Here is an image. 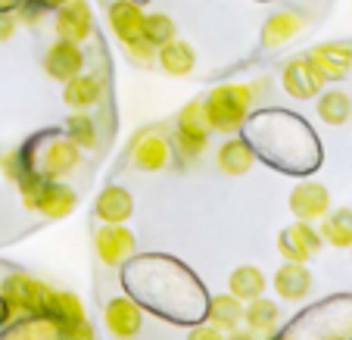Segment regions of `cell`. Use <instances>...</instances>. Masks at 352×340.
Returning <instances> with one entry per match:
<instances>
[{"label": "cell", "mask_w": 352, "mask_h": 340, "mask_svg": "<svg viewBox=\"0 0 352 340\" xmlns=\"http://www.w3.org/2000/svg\"><path fill=\"white\" fill-rule=\"evenodd\" d=\"M253 100L256 91L250 85H215L203 97L209 128L219 134H234L246 122L250 109H253Z\"/></svg>", "instance_id": "1"}, {"label": "cell", "mask_w": 352, "mask_h": 340, "mask_svg": "<svg viewBox=\"0 0 352 340\" xmlns=\"http://www.w3.org/2000/svg\"><path fill=\"white\" fill-rule=\"evenodd\" d=\"M54 294V287H47L44 281L32 278V275H10L0 287L3 297V321L13 319H41L47 312V300Z\"/></svg>", "instance_id": "2"}, {"label": "cell", "mask_w": 352, "mask_h": 340, "mask_svg": "<svg viewBox=\"0 0 352 340\" xmlns=\"http://www.w3.org/2000/svg\"><path fill=\"white\" fill-rule=\"evenodd\" d=\"M209 131H212V128H209L203 97L184 103V109L178 113V128H175V153H178L184 162H193L197 156L206 153Z\"/></svg>", "instance_id": "3"}, {"label": "cell", "mask_w": 352, "mask_h": 340, "mask_svg": "<svg viewBox=\"0 0 352 340\" xmlns=\"http://www.w3.org/2000/svg\"><path fill=\"white\" fill-rule=\"evenodd\" d=\"M22 156H25V162L41 175V178H54V181H63L66 175H72L81 162V150L75 147L69 138L47 140L38 153H32V147H25Z\"/></svg>", "instance_id": "4"}, {"label": "cell", "mask_w": 352, "mask_h": 340, "mask_svg": "<svg viewBox=\"0 0 352 340\" xmlns=\"http://www.w3.org/2000/svg\"><path fill=\"white\" fill-rule=\"evenodd\" d=\"M28 209H38L44 219H66V215H72V209L78 206V193L72 191L69 184H63V181H54V178H41V184L34 187L32 200L25 203Z\"/></svg>", "instance_id": "5"}, {"label": "cell", "mask_w": 352, "mask_h": 340, "mask_svg": "<svg viewBox=\"0 0 352 340\" xmlns=\"http://www.w3.org/2000/svg\"><path fill=\"white\" fill-rule=\"evenodd\" d=\"M321 247H324V240L312 222L296 219L290 228L278 234V250L287 262H309L321 253Z\"/></svg>", "instance_id": "6"}, {"label": "cell", "mask_w": 352, "mask_h": 340, "mask_svg": "<svg viewBox=\"0 0 352 340\" xmlns=\"http://www.w3.org/2000/svg\"><path fill=\"white\" fill-rule=\"evenodd\" d=\"M94 250L103 266H122L134 256L138 250V237L128 225H100L94 234Z\"/></svg>", "instance_id": "7"}, {"label": "cell", "mask_w": 352, "mask_h": 340, "mask_svg": "<svg viewBox=\"0 0 352 340\" xmlns=\"http://www.w3.org/2000/svg\"><path fill=\"white\" fill-rule=\"evenodd\" d=\"M280 85H284V91L290 94L293 100H312V97L321 94V87H324L327 81L321 78V72L312 66L309 56H296V60H290L284 66Z\"/></svg>", "instance_id": "8"}, {"label": "cell", "mask_w": 352, "mask_h": 340, "mask_svg": "<svg viewBox=\"0 0 352 340\" xmlns=\"http://www.w3.org/2000/svg\"><path fill=\"white\" fill-rule=\"evenodd\" d=\"M54 28L63 41H75L85 44L94 34V13L87 7V0H69L63 7L54 10Z\"/></svg>", "instance_id": "9"}, {"label": "cell", "mask_w": 352, "mask_h": 340, "mask_svg": "<svg viewBox=\"0 0 352 340\" xmlns=\"http://www.w3.org/2000/svg\"><path fill=\"white\" fill-rule=\"evenodd\" d=\"M85 50L75 41H63L56 38L54 44L44 50V72L54 81H69L78 72H85Z\"/></svg>", "instance_id": "10"}, {"label": "cell", "mask_w": 352, "mask_h": 340, "mask_svg": "<svg viewBox=\"0 0 352 340\" xmlns=\"http://www.w3.org/2000/svg\"><path fill=\"white\" fill-rule=\"evenodd\" d=\"M290 213L302 222H321L331 213V191L321 181H302L290 191Z\"/></svg>", "instance_id": "11"}, {"label": "cell", "mask_w": 352, "mask_h": 340, "mask_svg": "<svg viewBox=\"0 0 352 340\" xmlns=\"http://www.w3.org/2000/svg\"><path fill=\"white\" fill-rule=\"evenodd\" d=\"M312 66L321 72L324 81H343L352 72V44H340V41H327L309 50Z\"/></svg>", "instance_id": "12"}, {"label": "cell", "mask_w": 352, "mask_h": 340, "mask_svg": "<svg viewBox=\"0 0 352 340\" xmlns=\"http://www.w3.org/2000/svg\"><path fill=\"white\" fill-rule=\"evenodd\" d=\"M103 321H107L109 334L116 340H131V337H138L140 325H144V309L131 297H116L103 309Z\"/></svg>", "instance_id": "13"}, {"label": "cell", "mask_w": 352, "mask_h": 340, "mask_svg": "<svg viewBox=\"0 0 352 340\" xmlns=\"http://www.w3.org/2000/svg\"><path fill=\"white\" fill-rule=\"evenodd\" d=\"M94 215H97L103 225H125L134 215V197L128 193V187L122 184H109L97 193L94 200Z\"/></svg>", "instance_id": "14"}, {"label": "cell", "mask_w": 352, "mask_h": 340, "mask_svg": "<svg viewBox=\"0 0 352 340\" xmlns=\"http://www.w3.org/2000/svg\"><path fill=\"white\" fill-rule=\"evenodd\" d=\"M309 25V19L299 10H278V13H272L265 19V25H262V44L272 50V47H280L287 44V41H293L296 34H302Z\"/></svg>", "instance_id": "15"}, {"label": "cell", "mask_w": 352, "mask_h": 340, "mask_svg": "<svg viewBox=\"0 0 352 340\" xmlns=\"http://www.w3.org/2000/svg\"><path fill=\"white\" fill-rule=\"evenodd\" d=\"M272 287L278 290L280 300H306L309 290H312V272L306 268V262H284V266L274 272Z\"/></svg>", "instance_id": "16"}, {"label": "cell", "mask_w": 352, "mask_h": 340, "mask_svg": "<svg viewBox=\"0 0 352 340\" xmlns=\"http://www.w3.org/2000/svg\"><path fill=\"white\" fill-rule=\"evenodd\" d=\"M131 160L134 169H140V172H162L172 160V147L162 134H140L131 150Z\"/></svg>", "instance_id": "17"}, {"label": "cell", "mask_w": 352, "mask_h": 340, "mask_svg": "<svg viewBox=\"0 0 352 340\" xmlns=\"http://www.w3.org/2000/svg\"><path fill=\"white\" fill-rule=\"evenodd\" d=\"M100 100H103V81H100V75L78 72L75 78L63 81V103L69 109H91Z\"/></svg>", "instance_id": "18"}, {"label": "cell", "mask_w": 352, "mask_h": 340, "mask_svg": "<svg viewBox=\"0 0 352 340\" xmlns=\"http://www.w3.org/2000/svg\"><path fill=\"white\" fill-rule=\"evenodd\" d=\"M156 63H160V69L166 75L184 78V75H190L193 69H197V50H193L187 41L172 38L168 44H162L160 50H156Z\"/></svg>", "instance_id": "19"}, {"label": "cell", "mask_w": 352, "mask_h": 340, "mask_svg": "<svg viewBox=\"0 0 352 340\" xmlns=\"http://www.w3.org/2000/svg\"><path fill=\"white\" fill-rule=\"evenodd\" d=\"M109 28H113V34L122 44L140 38L144 34V10L134 0H116L109 7Z\"/></svg>", "instance_id": "20"}, {"label": "cell", "mask_w": 352, "mask_h": 340, "mask_svg": "<svg viewBox=\"0 0 352 340\" xmlns=\"http://www.w3.org/2000/svg\"><path fill=\"white\" fill-rule=\"evenodd\" d=\"M215 162H219V169L225 175H234V178H237V175H246L253 169L256 150L250 147V140H243V138H228L219 147V153H215Z\"/></svg>", "instance_id": "21"}, {"label": "cell", "mask_w": 352, "mask_h": 340, "mask_svg": "<svg viewBox=\"0 0 352 340\" xmlns=\"http://www.w3.org/2000/svg\"><path fill=\"white\" fill-rule=\"evenodd\" d=\"M265 287H268V278L262 268L256 266H240L231 272L228 278V294H234L240 303H250L256 297H265Z\"/></svg>", "instance_id": "22"}, {"label": "cell", "mask_w": 352, "mask_h": 340, "mask_svg": "<svg viewBox=\"0 0 352 340\" xmlns=\"http://www.w3.org/2000/svg\"><path fill=\"white\" fill-rule=\"evenodd\" d=\"M243 321L256 337H259V334H274L278 331V321H280V309L274 300L256 297V300L243 303Z\"/></svg>", "instance_id": "23"}, {"label": "cell", "mask_w": 352, "mask_h": 340, "mask_svg": "<svg viewBox=\"0 0 352 340\" xmlns=\"http://www.w3.org/2000/svg\"><path fill=\"white\" fill-rule=\"evenodd\" d=\"M321 240L331 244L337 250H349L352 247V209H331L321 219Z\"/></svg>", "instance_id": "24"}, {"label": "cell", "mask_w": 352, "mask_h": 340, "mask_svg": "<svg viewBox=\"0 0 352 340\" xmlns=\"http://www.w3.org/2000/svg\"><path fill=\"white\" fill-rule=\"evenodd\" d=\"M44 319L54 321V328H63V325H72V321L87 319V315H85V306H81V300L75 294H69V290H54L50 300H47Z\"/></svg>", "instance_id": "25"}, {"label": "cell", "mask_w": 352, "mask_h": 340, "mask_svg": "<svg viewBox=\"0 0 352 340\" xmlns=\"http://www.w3.org/2000/svg\"><path fill=\"white\" fill-rule=\"evenodd\" d=\"M206 315H209V325H215L219 331H231V328H237L243 321V303L234 294H219L209 300Z\"/></svg>", "instance_id": "26"}, {"label": "cell", "mask_w": 352, "mask_h": 340, "mask_svg": "<svg viewBox=\"0 0 352 340\" xmlns=\"http://www.w3.org/2000/svg\"><path fill=\"white\" fill-rule=\"evenodd\" d=\"M315 109H318L321 122H327V125H343L352 116V100L343 91H321Z\"/></svg>", "instance_id": "27"}, {"label": "cell", "mask_w": 352, "mask_h": 340, "mask_svg": "<svg viewBox=\"0 0 352 340\" xmlns=\"http://www.w3.org/2000/svg\"><path fill=\"white\" fill-rule=\"evenodd\" d=\"M66 138L72 140L78 150H97L100 138H97V125H94V119L85 113V109H72V116L66 119Z\"/></svg>", "instance_id": "28"}, {"label": "cell", "mask_w": 352, "mask_h": 340, "mask_svg": "<svg viewBox=\"0 0 352 340\" xmlns=\"http://www.w3.org/2000/svg\"><path fill=\"white\" fill-rule=\"evenodd\" d=\"M144 38L160 50L172 38H178V25L168 13H144Z\"/></svg>", "instance_id": "29"}, {"label": "cell", "mask_w": 352, "mask_h": 340, "mask_svg": "<svg viewBox=\"0 0 352 340\" xmlns=\"http://www.w3.org/2000/svg\"><path fill=\"white\" fill-rule=\"evenodd\" d=\"M122 47H125L128 60H131L134 66H153V63H156V47L150 44L144 34H140V38H134V41H128V44H122Z\"/></svg>", "instance_id": "30"}, {"label": "cell", "mask_w": 352, "mask_h": 340, "mask_svg": "<svg viewBox=\"0 0 352 340\" xmlns=\"http://www.w3.org/2000/svg\"><path fill=\"white\" fill-rule=\"evenodd\" d=\"M44 13H47V10L41 7L38 0H19V3L13 7L16 22H22V25H38V22L44 19Z\"/></svg>", "instance_id": "31"}, {"label": "cell", "mask_w": 352, "mask_h": 340, "mask_svg": "<svg viewBox=\"0 0 352 340\" xmlns=\"http://www.w3.org/2000/svg\"><path fill=\"white\" fill-rule=\"evenodd\" d=\"M56 340H94V328L87 319L72 321V325L56 328Z\"/></svg>", "instance_id": "32"}, {"label": "cell", "mask_w": 352, "mask_h": 340, "mask_svg": "<svg viewBox=\"0 0 352 340\" xmlns=\"http://www.w3.org/2000/svg\"><path fill=\"white\" fill-rule=\"evenodd\" d=\"M187 340H225V334L215 325H197L187 331Z\"/></svg>", "instance_id": "33"}, {"label": "cell", "mask_w": 352, "mask_h": 340, "mask_svg": "<svg viewBox=\"0 0 352 340\" xmlns=\"http://www.w3.org/2000/svg\"><path fill=\"white\" fill-rule=\"evenodd\" d=\"M16 25H19V22H16L13 10H0V44L13 38V34H16Z\"/></svg>", "instance_id": "34"}, {"label": "cell", "mask_w": 352, "mask_h": 340, "mask_svg": "<svg viewBox=\"0 0 352 340\" xmlns=\"http://www.w3.org/2000/svg\"><path fill=\"white\" fill-rule=\"evenodd\" d=\"M225 340H259V337H256L250 328H240V325H237V328H231V331H228Z\"/></svg>", "instance_id": "35"}, {"label": "cell", "mask_w": 352, "mask_h": 340, "mask_svg": "<svg viewBox=\"0 0 352 340\" xmlns=\"http://www.w3.org/2000/svg\"><path fill=\"white\" fill-rule=\"evenodd\" d=\"M41 7L47 10V13H50V10H56V7H63V3H69V0H38Z\"/></svg>", "instance_id": "36"}, {"label": "cell", "mask_w": 352, "mask_h": 340, "mask_svg": "<svg viewBox=\"0 0 352 340\" xmlns=\"http://www.w3.org/2000/svg\"><path fill=\"white\" fill-rule=\"evenodd\" d=\"M19 0H0V10H13Z\"/></svg>", "instance_id": "37"}, {"label": "cell", "mask_w": 352, "mask_h": 340, "mask_svg": "<svg viewBox=\"0 0 352 340\" xmlns=\"http://www.w3.org/2000/svg\"><path fill=\"white\" fill-rule=\"evenodd\" d=\"M268 340H287V337H284V334H272V337H268Z\"/></svg>", "instance_id": "38"}, {"label": "cell", "mask_w": 352, "mask_h": 340, "mask_svg": "<svg viewBox=\"0 0 352 340\" xmlns=\"http://www.w3.org/2000/svg\"><path fill=\"white\" fill-rule=\"evenodd\" d=\"M349 250H352V247H349Z\"/></svg>", "instance_id": "39"}]
</instances>
